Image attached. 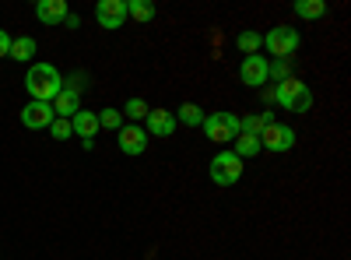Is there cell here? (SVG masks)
Wrapping results in <instances>:
<instances>
[{
    "label": "cell",
    "instance_id": "obj_1",
    "mask_svg": "<svg viewBox=\"0 0 351 260\" xmlns=\"http://www.w3.org/2000/svg\"><path fill=\"white\" fill-rule=\"evenodd\" d=\"M25 92L32 95V102H53L56 95L64 92V74L56 71L53 64H32L25 74Z\"/></svg>",
    "mask_w": 351,
    "mask_h": 260
},
{
    "label": "cell",
    "instance_id": "obj_2",
    "mask_svg": "<svg viewBox=\"0 0 351 260\" xmlns=\"http://www.w3.org/2000/svg\"><path fill=\"white\" fill-rule=\"evenodd\" d=\"M274 102L281 109H288V113H309L313 92H309V84L302 78H288V81H281L274 88Z\"/></svg>",
    "mask_w": 351,
    "mask_h": 260
},
{
    "label": "cell",
    "instance_id": "obj_3",
    "mask_svg": "<svg viewBox=\"0 0 351 260\" xmlns=\"http://www.w3.org/2000/svg\"><path fill=\"white\" fill-rule=\"evenodd\" d=\"M299 46H302V36H299V28H291V25H278L263 36V49L271 56H278V60H291Z\"/></svg>",
    "mask_w": 351,
    "mask_h": 260
},
{
    "label": "cell",
    "instance_id": "obj_4",
    "mask_svg": "<svg viewBox=\"0 0 351 260\" xmlns=\"http://www.w3.org/2000/svg\"><path fill=\"white\" fill-rule=\"evenodd\" d=\"M200 127H204V137L215 141V144H228V141L239 137V117L236 113H208Z\"/></svg>",
    "mask_w": 351,
    "mask_h": 260
},
{
    "label": "cell",
    "instance_id": "obj_5",
    "mask_svg": "<svg viewBox=\"0 0 351 260\" xmlns=\"http://www.w3.org/2000/svg\"><path fill=\"white\" fill-rule=\"evenodd\" d=\"M243 180V158L236 152H218L211 158V183L218 187H232Z\"/></svg>",
    "mask_w": 351,
    "mask_h": 260
},
{
    "label": "cell",
    "instance_id": "obj_6",
    "mask_svg": "<svg viewBox=\"0 0 351 260\" xmlns=\"http://www.w3.org/2000/svg\"><path fill=\"white\" fill-rule=\"evenodd\" d=\"M260 148H263V152H274V155H285V152L295 148V130L271 120L267 127L260 130Z\"/></svg>",
    "mask_w": 351,
    "mask_h": 260
},
{
    "label": "cell",
    "instance_id": "obj_7",
    "mask_svg": "<svg viewBox=\"0 0 351 260\" xmlns=\"http://www.w3.org/2000/svg\"><path fill=\"white\" fill-rule=\"evenodd\" d=\"M267 71H271V60H267V56H260V53L243 56V64H239V81L250 84V88H263V84L271 81Z\"/></svg>",
    "mask_w": 351,
    "mask_h": 260
},
{
    "label": "cell",
    "instance_id": "obj_8",
    "mask_svg": "<svg viewBox=\"0 0 351 260\" xmlns=\"http://www.w3.org/2000/svg\"><path fill=\"white\" fill-rule=\"evenodd\" d=\"M95 21L106 28V32L123 28V21H127V0H99V4H95Z\"/></svg>",
    "mask_w": 351,
    "mask_h": 260
},
{
    "label": "cell",
    "instance_id": "obj_9",
    "mask_svg": "<svg viewBox=\"0 0 351 260\" xmlns=\"http://www.w3.org/2000/svg\"><path fill=\"white\" fill-rule=\"evenodd\" d=\"M71 130L81 137L84 148H92V144H95V134H99V113H92V109H77L74 117H71Z\"/></svg>",
    "mask_w": 351,
    "mask_h": 260
},
{
    "label": "cell",
    "instance_id": "obj_10",
    "mask_svg": "<svg viewBox=\"0 0 351 260\" xmlns=\"http://www.w3.org/2000/svg\"><path fill=\"white\" fill-rule=\"evenodd\" d=\"M53 120H56V113L49 102H28L21 109V127H28V130H46Z\"/></svg>",
    "mask_w": 351,
    "mask_h": 260
},
{
    "label": "cell",
    "instance_id": "obj_11",
    "mask_svg": "<svg viewBox=\"0 0 351 260\" xmlns=\"http://www.w3.org/2000/svg\"><path fill=\"white\" fill-rule=\"evenodd\" d=\"M148 130H144L141 123H123L120 127V152L123 155H144V148H148Z\"/></svg>",
    "mask_w": 351,
    "mask_h": 260
},
{
    "label": "cell",
    "instance_id": "obj_12",
    "mask_svg": "<svg viewBox=\"0 0 351 260\" xmlns=\"http://www.w3.org/2000/svg\"><path fill=\"white\" fill-rule=\"evenodd\" d=\"M144 130H148V137H172L176 117L169 109H148V117H144Z\"/></svg>",
    "mask_w": 351,
    "mask_h": 260
},
{
    "label": "cell",
    "instance_id": "obj_13",
    "mask_svg": "<svg viewBox=\"0 0 351 260\" xmlns=\"http://www.w3.org/2000/svg\"><path fill=\"white\" fill-rule=\"evenodd\" d=\"M67 14H71L67 11V0H39V4H36V18L43 25H64Z\"/></svg>",
    "mask_w": 351,
    "mask_h": 260
},
{
    "label": "cell",
    "instance_id": "obj_14",
    "mask_svg": "<svg viewBox=\"0 0 351 260\" xmlns=\"http://www.w3.org/2000/svg\"><path fill=\"white\" fill-rule=\"evenodd\" d=\"M49 106H53V113H56V117H60V120H71L74 113L81 109V95H77V92H71V88H64V92L56 95V99H53Z\"/></svg>",
    "mask_w": 351,
    "mask_h": 260
},
{
    "label": "cell",
    "instance_id": "obj_15",
    "mask_svg": "<svg viewBox=\"0 0 351 260\" xmlns=\"http://www.w3.org/2000/svg\"><path fill=\"white\" fill-rule=\"evenodd\" d=\"M36 56V39L32 36H21V39H11V53L8 60H18V64H28Z\"/></svg>",
    "mask_w": 351,
    "mask_h": 260
},
{
    "label": "cell",
    "instance_id": "obj_16",
    "mask_svg": "<svg viewBox=\"0 0 351 260\" xmlns=\"http://www.w3.org/2000/svg\"><path fill=\"white\" fill-rule=\"evenodd\" d=\"M176 117V123H186V127H200L204 123V117H208V113H204L200 106H193V102H183L180 109L172 113Z\"/></svg>",
    "mask_w": 351,
    "mask_h": 260
},
{
    "label": "cell",
    "instance_id": "obj_17",
    "mask_svg": "<svg viewBox=\"0 0 351 260\" xmlns=\"http://www.w3.org/2000/svg\"><path fill=\"white\" fill-rule=\"evenodd\" d=\"M232 144H236L232 152H236L239 158H256V155L263 152V148H260V137H253V134H239Z\"/></svg>",
    "mask_w": 351,
    "mask_h": 260
},
{
    "label": "cell",
    "instance_id": "obj_18",
    "mask_svg": "<svg viewBox=\"0 0 351 260\" xmlns=\"http://www.w3.org/2000/svg\"><path fill=\"white\" fill-rule=\"evenodd\" d=\"M148 109H152V106L144 102L141 95H130V99H127V106H123L120 113H123V120H130V123H141L144 117H148Z\"/></svg>",
    "mask_w": 351,
    "mask_h": 260
},
{
    "label": "cell",
    "instance_id": "obj_19",
    "mask_svg": "<svg viewBox=\"0 0 351 260\" xmlns=\"http://www.w3.org/2000/svg\"><path fill=\"white\" fill-rule=\"evenodd\" d=\"M295 14H299L302 21H316V18L327 14V4H324V0H299V4H295Z\"/></svg>",
    "mask_w": 351,
    "mask_h": 260
},
{
    "label": "cell",
    "instance_id": "obj_20",
    "mask_svg": "<svg viewBox=\"0 0 351 260\" xmlns=\"http://www.w3.org/2000/svg\"><path fill=\"white\" fill-rule=\"evenodd\" d=\"M127 18H134V21H152V18H155V4H152V0H127Z\"/></svg>",
    "mask_w": 351,
    "mask_h": 260
},
{
    "label": "cell",
    "instance_id": "obj_21",
    "mask_svg": "<svg viewBox=\"0 0 351 260\" xmlns=\"http://www.w3.org/2000/svg\"><path fill=\"white\" fill-rule=\"evenodd\" d=\"M271 123V117L267 113H256V117H246V120H239V134H253V137H260V130Z\"/></svg>",
    "mask_w": 351,
    "mask_h": 260
},
{
    "label": "cell",
    "instance_id": "obj_22",
    "mask_svg": "<svg viewBox=\"0 0 351 260\" xmlns=\"http://www.w3.org/2000/svg\"><path fill=\"white\" fill-rule=\"evenodd\" d=\"M236 46H239L246 56H253V53L263 46V36H260V32H250V28H246V32H239V36H236Z\"/></svg>",
    "mask_w": 351,
    "mask_h": 260
},
{
    "label": "cell",
    "instance_id": "obj_23",
    "mask_svg": "<svg viewBox=\"0 0 351 260\" xmlns=\"http://www.w3.org/2000/svg\"><path fill=\"white\" fill-rule=\"evenodd\" d=\"M102 127H106V130H120V127H123V113L112 109V106H106V109L99 113V130H102Z\"/></svg>",
    "mask_w": 351,
    "mask_h": 260
},
{
    "label": "cell",
    "instance_id": "obj_24",
    "mask_svg": "<svg viewBox=\"0 0 351 260\" xmlns=\"http://www.w3.org/2000/svg\"><path fill=\"white\" fill-rule=\"evenodd\" d=\"M49 134L56 137V141H67L74 130H71V120H60V117H56L53 123H49Z\"/></svg>",
    "mask_w": 351,
    "mask_h": 260
},
{
    "label": "cell",
    "instance_id": "obj_25",
    "mask_svg": "<svg viewBox=\"0 0 351 260\" xmlns=\"http://www.w3.org/2000/svg\"><path fill=\"white\" fill-rule=\"evenodd\" d=\"M267 78H274L278 84H281V81H288V78H291V67H288V60H278V64H271Z\"/></svg>",
    "mask_w": 351,
    "mask_h": 260
},
{
    "label": "cell",
    "instance_id": "obj_26",
    "mask_svg": "<svg viewBox=\"0 0 351 260\" xmlns=\"http://www.w3.org/2000/svg\"><path fill=\"white\" fill-rule=\"evenodd\" d=\"M8 53H11V36L4 32V28H0V60H4Z\"/></svg>",
    "mask_w": 351,
    "mask_h": 260
},
{
    "label": "cell",
    "instance_id": "obj_27",
    "mask_svg": "<svg viewBox=\"0 0 351 260\" xmlns=\"http://www.w3.org/2000/svg\"><path fill=\"white\" fill-rule=\"evenodd\" d=\"M64 25H67V28H81V18H77V14H67Z\"/></svg>",
    "mask_w": 351,
    "mask_h": 260
}]
</instances>
